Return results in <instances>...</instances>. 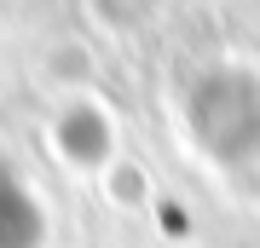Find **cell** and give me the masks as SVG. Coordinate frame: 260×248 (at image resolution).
Segmentation results:
<instances>
[{
  "label": "cell",
  "mask_w": 260,
  "mask_h": 248,
  "mask_svg": "<svg viewBox=\"0 0 260 248\" xmlns=\"http://www.w3.org/2000/svg\"><path fill=\"white\" fill-rule=\"evenodd\" d=\"M41 242V214L29 208V191L18 179H0V248H35Z\"/></svg>",
  "instance_id": "6da1fadb"
}]
</instances>
